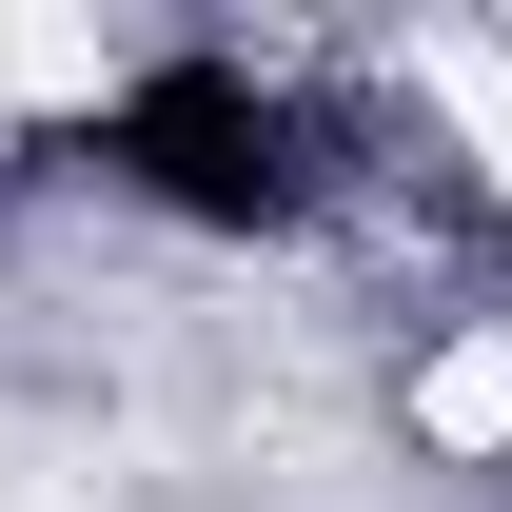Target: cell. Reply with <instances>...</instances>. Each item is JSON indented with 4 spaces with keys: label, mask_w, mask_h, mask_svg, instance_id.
<instances>
[{
    "label": "cell",
    "mask_w": 512,
    "mask_h": 512,
    "mask_svg": "<svg viewBox=\"0 0 512 512\" xmlns=\"http://www.w3.org/2000/svg\"><path fill=\"white\" fill-rule=\"evenodd\" d=\"M99 158H119L158 217H217V237L296 217V119H276L256 79H217V60H158L119 119H99Z\"/></svg>",
    "instance_id": "6da1fadb"
}]
</instances>
